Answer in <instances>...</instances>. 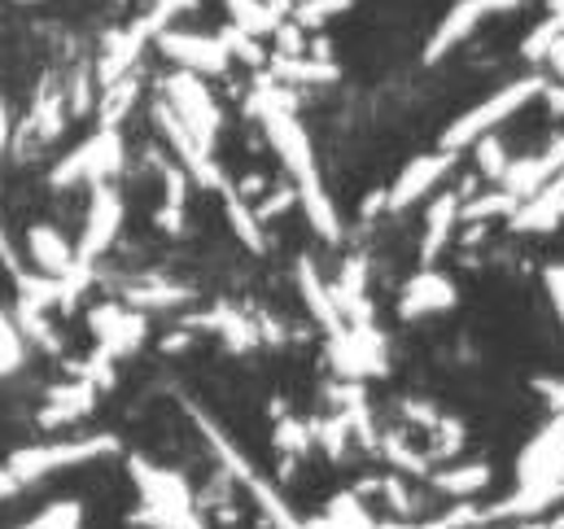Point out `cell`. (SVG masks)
Segmentation results:
<instances>
[{
  "mask_svg": "<svg viewBox=\"0 0 564 529\" xmlns=\"http://www.w3.org/2000/svg\"><path fill=\"white\" fill-rule=\"evenodd\" d=\"M381 446H386V455H390V464H394V468H403V473H421L424 477V468H429V464H424V455L416 460V451H408L399 438H386Z\"/></svg>",
  "mask_w": 564,
  "mask_h": 529,
  "instance_id": "29",
  "label": "cell"
},
{
  "mask_svg": "<svg viewBox=\"0 0 564 529\" xmlns=\"http://www.w3.org/2000/svg\"><path fill=\"white\" fill-rule=\"evenodd\" d=\"M26 259H31L35 271H44V276H66L70 267L79 263V259H75V246H70L53 224L26 228Z\"/></svg>",
  "mask_w": 564,
  "mask_h": 529,
  "instance_id": "18",
  "label": "cell"
},
{
  "mask_svg": "<svg viewBox=\"0 0 564 529\" xmlns=\"http://www.w3.org/2000/svg\"><path fill=\"white\" fill-rule=\"evenodd\" d=\"M508 153H503V140L499 136H486V140H477V166H481V175L486 180H495L499 184V175L508 171Z\"/></svg>",
  "mask_w": 564,
  "mask_h": 529,
  "instance_id": "28",
  "label": "cell"
},
{
  "mask_svg": "<svg viewBox=\"0 0 564 529\" xmlns=\"http://www.w3.org/2000/svg\"><path fill=\"white\" fill-rule=\"evenodd\" d=\"M219 197H224V215H228V224H232L237 241H241L250 255H263V250H268V237H263V219L254 215V206L237 193V184H232V180L219 188Z\"/></svg>",
  "mask_w": 564,
  "mask_h": 529,
  "instance_id": "19",
  "label": "cell"
},
{
  "mask_svg": "<svg viewBox=\"0 0 564 529\" xmlns=\"http://www.w3.org/2000/svg\"><path fill=\"white\" fill-rule=\"evenodd\" d=\"M162 93H166V106L175 110V119L197 136L206 149H215L219 128H224V110H219V101L210 97V88L202 84V75H193V71H180V66H175V71L166 75Z\"/></svg>",
  "mask_w": 564,
  "mask_h": 529,
  "instance_id": "5",
  "label": "cell"
},
{
  "mask_svg": "<svg viewBox=\"0 0 564 529\" xmlns=\"http://www.w3.org/2000/svg\"><path fill=\"white\" fill-rule=\"evenodd\" d=\"M297 289H302V302H306V311L319 320V328L328 333V337H337L341 328H346V315L337 311V298H333V284L315 271L311 259H297Z\"/></svg>",
  "mask_w": 564,
  "mask_h": 529,
  "instance_id": "17",
  "label": "cell"
},
{
  "mask_svg": "<svg viewBox=\"0 0 564 529\" xmlns=\"http://www.w3.org/2000/svg\"><path fill=\"white\" fill-rule=\"evenodd\" d=\"M250 110L259 115V123H263V132L272 140L281 166L289 171V184H293V193H297V206H302L306 224L315 228L319 241L337 246V241H341V215H337L333 193H328V184H324V175H319L315 144H311L306 128H302V119L293 115V101L284 97L281 88L259 84L254 97H250Z\"/></svg>",
  "mask_w": 564,
  "mask_h": 529,
  "instance_id": "1",
  "label": "cell"
},
{
  "mask_svg": "<svg viewBox=\"0 0 564 529\" xmlns=\"http://www.w3.org/2000/svg\"><path fill=\"white\" fill-rule=\"evenodd\" d=\"M543 88H547V75H525V79H512V84H503V88H495L490 97H481L477 106H468L446 132L437 136V149H446V153H459V149H473L477 140H486V136H495L508 119H517L530 101H539L543 97Z\"/></svg>",
  "mask_w": 564,
  "mask_h": 529,
  "instance_id": "2",
  "label": "cell"
},
{
  "mask_svg": "<svg viewBox=\"0 0 564 529\" xmlns=\"http://www.w3.org/2000/svg\"><path fill=\"white\" fill-rule=\"evenodd\" d=\"M276 75H281V79H297V84H333V79H337V66H328V62L281 57V62H276Z\"/></svg>",
  "mask_w": 564,
  "mask_h": 529,
  "instance_id": "27",
  "label": "cell"
},
{
  "mask_svg": "<svg viewBox=\"0 0 564 529\" xmlns=\"http://www.w3.org/2000/svg\"><path fill=\"white\" fill-rule=\"evenodd\" d=\"M158 48L162 57H171L180 71H193V75H224L232 66V53L224 44V35H202V31H175V26H162L158 31Z\"/></svg>",
  "mask_w": 564,
  "mask_h": 529,
  "instance_id": "8",
  "label": "cell"
},
{
  "mask_svg": "<svg viewBox=\"0 0 564 529\" xmlns=\"http://www.w3.org/2000/svg\"><path fill=\"white\" fill-rule=\"evenodd\" d=\"M455 302H459L455 280L442 276V271H433V267H421V271L403 284V293H399V315H403V320H424V315L451 311Z\"/></svg>",
  "mask_w": 564,
  "mask_h": 529,
  "instance_id": "12",
  "label": "cell"
},
{
  "mask_svg": "<svg viewBox=\"0 0 564 529\" xmlns=\"http://www.w3.org/2000/svg\"><path fill=\"white\" fill-rule=\"evenodd\" d=\"M188 298H193V289L171 284V280H144L137 289H128V306H137V311H171V306H184Z\"/></svg>",
  "mask_w": 564,
  "mask_h": 529,
  "instance_id": "23",
  "label": "cell"
},
{
  "mask_svg": "<svg viewBox=\"0 0 564 529\" xmlns=\"http://www.w3.org/2000/svg\"><path fill=\"white\" fill-rule=\"evenodd\" d=\"M13 529H84V504L79 499H57L40 517H31V521H22Z\"/></svg>",
  "mask_w": 564,
  "mask_h": 529,
  "instance_id": "26",
  "label": "cell"
},
{
  "mask_svg": "<svg viewBox=\"0 0 564 529\" xmlns=\"http://www.w3.org/2000/svg\"><path fill=\"white\" fill-rule=\"evenodd\" d=\"M486 4H490V9H517L521 0H486Z\"/></svg>",
  "mask_w": 564,
  "mask_h": 529,
  "instance_id": "34",
  "label": "cell"
},
{
  "mask_svg": "<svg viewBox=\"0 0 564 529\" xmlns=\"http://www.w3.org/2000/svg\"><path fill=\"white\" fill-rule=\"evenodd\" d=\"M119 233H123V193L110 180H101V184H93V202H88L84 233L75 241V259L93 267L119 241Z\"/></svg>",
  "mask_w": 564,
  "mask_h": 529,
  "instance_id": "7",
  "label": "cell"
},
{
  "mask_svg": "<svg viewBox=\"0 0 564 529\" xmlns=\"http://www.w3.org/2000/svg\"><path fill=\"white\" fill-rule=\"evenodd\" d=\"M490 482H495V468H490V464H481V460L433 473V486H437L442 495H455V499H473V495L490 490Z\"/></svg>",
  "mask_w": 564,
  "mask_h": 529,
  "instance_id": "22",
  "label": "cell"
},
{
  "mask_svg": "<svg viewBox=\"0 0 564 529\" xmlns=\"http://www.w3.org/2000/svg\"><path fill=\"white\" fill-rule=\"evenodd\" d=\"M459 206H464V193H437L424 210V237H421V263L433 267L437 255L446 250V241L455 237L459 228Z\"/></svg>",
  "mask_w": 564,
  "mask_h": 529,
  "instance_id": "16",
  "label": "cell"
},
{
  "mask_svg": "<svg viewBox=\"0 0 564 529\" xmlns=\"http://www.w3.org/2000/svg\"><path fill=\"white\" fill-rule=\"evenodd\" d=\"M193 324H206V328H215L237 355H246V350H259V324H254V315H241V311H232V306H215L206 320H193Z\"/></svg>",
  "mask_w": 564,
  "mask_h": 529,
  "instance_id": "21",
  "label": "cell"
},
{
  "mask_svg": "<svg viewBox=\"0 0 564 529\" xmlns=\"http://www.w3.org/2000/svg\"><path fill=\"white\" fill-rule=\"evenodd\" d=\"M18 490H22V486H18V477L9 473V464H4V468H0V504H4V499H13Z\"/></svg>",
  "mask_w": 564,
  "mask_h": 529,
  "instance_id": "32",
  "label": "cell"
},
{
  "mask_svg": "<svg viewBox=\"0 0 564 529\" xmlns=\"http://www.w3.org/2000/svg\"><path fill=\"white\" fill-rule=\"evenodd\" d=\"M547 66L561 75V84H564V31L556 35V40H552V48H547Z\"/></svg>",
  "mask_w": 564,
  "mask_h": 529,
  "instance_id": "31",
  "label": "cell"
},
{
  "mask_svg": "<svg viewBox=\"0 0 564 529\" xmlns=\"http://www.w3.org/2000/svg\"><path fill=\"white\" fill-rule=\"evenodd\" d=\"M455 158H459V153H446V149H433V153L412 158V162L394 175V184L386 188V210H390V215L412 210L421 197H429V193L455 171Z\"/></svg>",
  "mask_w": 564,
  "mask_h": 529,
  "instance_id": "9",
  "label": "cell"
},
{
  "mask_svg": "<svg viewBox=\"0 0 564 529\" xmlns=\"http://www.w3.org/2000/svg\"><path fill=\"white\" fill-rule=\"evenodd\" d=\"M503 529H556V526H525V521H517V526H503Z\"/></svg>",
  "mask_w": 564,
  "mask_h": 529,
  "instance_id": "35",
  "label": "cell"
},
{
  "mask_svg": "<svg viewBox=\"0 0 564 529\" xmlns=\"http://www.w3.org/2000/svg\"><path fill=\"white\" fill-rule=\"evenodd\" d=\"M272 442H276V451H281V455L302 460V455L311 451V442H315V429H311L306 420H297V415H281V420H276Z\"/></svg>",
  "mask_w": 564,
  "mask_h": 529,
  "instance_id": "25",
  "label": "cell"
},
{
  "mask_svg": "<svg viewBox=\"0 0 564 529\" xmlns=\"http://www.w3.org/2000/svg\"><path fill=\"white\" fill-rule=\"evenodd\" d=\"M119 451V438L115 433H93V438H75V442H44V446H22L9 455V473L18 477V486H35L62 468H79V464H93L101 455Z\"/></svg>",
  "mask_w": 564,
  "mask_h": 529,
  "instance_id": "3",
  "label": "cell"
},
{
  "mask_svg": "<svg viewBox=\"0 0 564 529\" xmlns=\"http://www.w3.org/2000/svg\"><path fill=\"white\" fill-rule=\"evenodd\" d=\"M18 4H40V0H18Z\"/></svg>",
  "mask_w": 564,
  "mask_h": 529,
  "instance_id": "36",
  "label": "cell"
},
{
  "mask_svg": "<svg viewBox=\"0 0 564 529\" xmlns=\"http://www.w3.org/2000/svg\"><path fill=\"white\" fill-rule=\"evenodd\" d=\"M88 328H93V337L101 342L106 355L123 359V355H132V350L144 342L149 320H144V311H137V306H119V302H110V306H97V311L88 315Z\"/></svg>",
  "mask_w": 564,
  "mask_h": 529,
  "instance_id": "11",
  "label": "cell"
},
{
  "mask_svg": "<svg viewBox=\"0 0 564 529\" xmlns=\"http://www.w3.org/2000/svg\"><path fill=\"white\" fill-rule=\"evenodd\" d=\"M543 289H547V298H552V311H556V320L564 324V263H547V267H543Z\"/></svg>",
  "mask_w": 564,
  "mask_h": 529,
  "instance_id": "30",
  "label": "cell"
},
{
  "mask_svg": "<svg viewBox=\"0 0 564 529\" xmlns=\"http://www.w3.org/2000/svg\"><path fill=\"white\" fill-rule=\"evenodd\" d=\"M153 123H158L162 140L171 144L175 162L188 171V180H193V184H202V188H215V193L228 184V175H224V171H219V162H215V149H206L197 136L188 132V128L175 119V110H171L166 101H158V106H153Z\"/></svg>",
  "mask_w": 564,
  "mask_h": 529,
  "instance_id": "6",
  "label": "cell"
},
{
  "mask_svg": "<svg viewBox=\"0 0 564 529\" xmlns=\"http://www.w3.org/2000/svg\"><path fill=\"white\" fill-rule=\"evenodd\" d=\"M564 166V136H556L543 153H530V158H512L508 162V171L499 175V188L503 193H512L517 202H525V197H534L556 171Z\"/></svg>",
  "mask_w": 564,
  "mask_h": 529,
  "instance_id": "13",
  "label": "cell"
},
{
  "mask_svg": "<svg viewBox=\"0 0 564 529\" xmlns=\"http://www.w3.org/2000/svg\"><path fill=\"white\" fill-rule=\"evenodd\" d=\"M97 381L93 377H79V381H66V386H53L48 402L40 407V424L44 429H57V424H70V420H84L93 407H97Z\"/></svg>",
  "mask_w": 564,
  "mask_h": 529,
  "instance_id": "15",
  "label": "cell"
},
{
  "mask_svg": "<svg viewBox=\"0 0 564 529\" xmlns=\"http://www.w3.org/2000/svg\"><path fill=\"white\" fill-rule=\"evenodd\" d=\"M4 144H9V110H4V101H0V153H4Z\"/></svg>",
  "mask_w": 564,
  "mask_h": 529,
  "instance_id": "33",
  "label": "cell"
},
{
  "mask_svg": "<svg viewBox=\"0 0 564 529\" xmlns=\"http://www.w3.org/2000/svg\"><path fill=\"white\" fill-rule=\"evenodd\" d=\"M486 13H495L486 0H455V4L442 13V22L429 31V40H424V48H421V66H437L446 53H455V48L481 26Z\"/></svg>",
  "mask_w": 564,
  "mask_h": 529,
  "instance_id": "10",
  "label": "cell"
},
{
  "mask_svg": "<svg viewBox=\"0 0 564 529\" xmlns=\"http://www.w3.org/2000/svg\"><path fill=\"white\" fill-rule=\"evenodd\" d=\"M128 166V144L119 128H101L97 136H88L84 144H75L53 171H48V188H79V184H101L115 180Z\"/></svg>",
  "mask_w": 564,
  "mask_h": 529,
  "instance_id": "4",
  "label": "cell"
},
{
  "mask_svg": "<svg viewBox=\"0 0 564 529\" xmlns=\"http://www.w3.org/2000/svg\"><path fill=\"white\" fill-rule=\"evenodd\" d=\"M188 171L180 162H166L162 166V206H158V228L162 233H180L184 228V215H188Z\"/></svg>",
  "mask_w": 564,
  "mask_h": 529,
  "instance_id": "20",
  "label": "cell"
},
{
  "mask_svg": "<svg viewBox=\"0 0 564 529\" xmlns=\"http://www.w3.org/2000/svg\"><path fill=\"white\" fill-rule=\"evenodd\" d=\"M564 224V166L534 193L525 197L512 215H508V228L512 233H552Z\"/></svg>",
  "mask_w": 564,
  "mask_h": 529,
  "instance_id": "14",
  "label": "cell"
},
{
  "mask_svg": "<svg viewBox=\"0 0 564 529\" xmlns=\"http://www.w3.org/2000/svg\"><path fill=\"white\" fill-rule=\"evenodd\" d=\"M137 93H141V79H137V75H128V79L110 84V88H106V97H101V128H123V119L132 115Z\"/></svg>",
  "mask_w": 564,
  "mask_h": 529,
  "instance_id": "24",
  "label": "cell"
}]
</instances>
